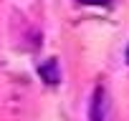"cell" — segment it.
Returning a JSON list of instances; mask_svg holds the SVG:
<instances>
[{"label":"cell","mask_w":129,"mask_h":121,"mask_svg":"<svg viewBox=\"0 0 129 121\" xmlns=\"http://www.w3.org/2000/svg\"><path fill=\"white\" fill-rule=\"evenodd\" d=\"M41 76H46V78H48V83H56V81H58V76H56V63H53V60H51L48 66H43V68H41Z\"/></svg>","instance_id":"2"},{"label":"cell","mask_w":129,"mask_h":121,"mask_svg":"<svg viewBox=\"0 0 129 121\" xmlns=\"http://www.w3.org/2000/svg\"><path fill=\"white\" fill-rule=\"evenodd\" d=\"M109 113V101H106V91L99 86L94 91V101H91V121H106Z\"/></svg>","instance_id":"1"},{"label":"cell","mask_w":129,"mask_h":121,"mask_svg":"<svg viewBox=\"0 0 129 121\" xmlns=\"http://www.w3.org/2000/svg\"><path fill=\"white\" fill-rule=\"evenodd\" d=\"M126 63H129V48H126Z\"/></svg>","instance_id":"4"},{"label":"cell","mask_w":129,"mask_h":121,"mask_svg":"<svg viewBox=\"0 0 129 121\" xmlns=\"http://www.w3.org/2000/svg\"><path fill=\"white\" fill-rule=\"evenodd\" d=\"M81 3H86V5H106L109 0H81Z\"/></svg>","instance_id":"3"}]
</instances>
